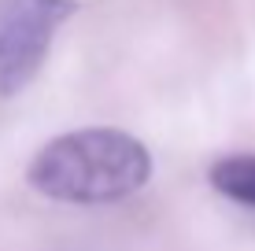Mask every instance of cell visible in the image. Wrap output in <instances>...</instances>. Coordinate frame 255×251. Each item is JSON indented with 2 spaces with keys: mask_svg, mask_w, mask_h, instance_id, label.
I'll list each match as a JSON object with an SVG mask.
<instances>
[{
  "mask_svg": "<svg viewBox=\"0 0 255 251\" xmlns=\"http://www.w3.org/2000/svg\"><path fill=\"white\" fill-rule=\"evenodd\" d=\"M152 177V152L144 141L115 126H89L52 137L26 167L33 192L56 203L104 207L129 200Z\"/></svg>",
  "mask_w": 255,
  "mask_h": 251,
  "instance_id": "1",
  "label": "cell"
},
{
  "mask_svg": "<svg viewBox=\"0 0 255 251\" xmlns=\"http://www.w3.org/2000/svg\"><path fill=\"white\" fill-rule=\"evenodd\" d=\"M78 0H0V100L19 96L45 67Z\"/></svg>",
  "mask_w": 255,
  "mask_h": 251,
  "instance_id": "2",
  "label": "cell"
},
{
  "mask_svg": "<svg viewBox=\"0 0 255 251\" xmlns=\"http://www.w3.org/2000/svg\"><path fill=\"white\" fill-rule=\"evenodd\" d=\"M211 185L226 200L255 211V155H226L211 167Z\"/></svg>",
  "mask_w": 255,
  "mask_h": 251,
  "instance_id": "3",
  "label": "cell"
}]
</instances>
